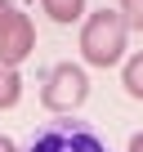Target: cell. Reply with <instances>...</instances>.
<instances>
[{
	"instance_id": "8992f818",
	"label": "cell",
	"mask_w": 143,
	"mask_h": 152,
	"mask_svg": "<svg viewBox=\"0 0 143 152\" xmlns=\"http://www.w3.org/2000/svg\"><path fill=\"white\" fill-rule=\"evenodd\" d=\"M23 94V81H18V67H5L0 63V107H14Z\"/></svg>"
},
{
	"instance_id": "7a4b0ae2",
	"label": "cell",
	"mask_w": 143,
	"mask_h": 152,
	"mask_svg": "<svg viewBox=\"0 0 143 152\" xmlns=\"http://www.w3.org/2000/svg\"><path fill=\"white\" fill-rule=\"evenodd\" d=\"M27 152H107V143H103V134L94 125L72 121V116H58V121H45L31 134Z\"/></svg>"
},
{
	"instance_id": "5b68a950",
	"label": "cell",
	"mask_w": 143,
	"mask_h": 152,
	"mask_svg": "<svg viewBox=\"0 0 143 152\" xmlns=\"http://www.w3.org/2000/svg\"><path fill=\"white\" fill-rule=\"evenodd\" d=\"M40 5H45V14L54 23H76L85 14V0H40Z\"/></svg>"
},
{
	"instance_id": "8fae6325",
	"label": "cell",
	"mask_w": 143,
	"mask_h": 152,
	"mask_svg": "<svg viewBox=\"0 0 143 152\" xmlns=\"http://www.w3.org/2000/svg\"><path fill=\"white\" fill-rule=\"evenodd\" d=\"M130 152H143V134H134V139H130Z\"/></svg>"
},
{
	"instance_id": "ba28073f",
	"label": "cell",
	"mask_w": 143,
	"mask_h": 152,
	"mask_svg": "<svg viewBox=\"0 0 143 152\" xmlns=\"http://www.w3.org/2000/svg\"><path fill=\"white\" fill-rule=\"evenodd\" d=\"M121 18H125V27L143 31V0H121Z\"/></svg>"
},
{
	"instance_id": "30bf717a",
	"label": "cell",
	"mask_w": 143,
	"mask_h": 152,
	"mask_svg": "<svg viewBox=\"0 0 143 152\" xmlns=\"http://www.w3.org/2000/svg\"><path fill=\"white\" fill-rule=\"evenodd\" d=\"M9 9H14L9 0H0V27H5V18H9Z\"/></svg>"
},
{
	"instance_id": "277c9868",
	"label": "cell",
	"mask_w": 143,
	"mask_h": 152,
	"mask_svg": "<svg viewBox=\"0 0 143 152\" xmlns=\"http://www.w3.org/2000/svg\"><path fill=\"white\" fill-rule=\"evenodd\" d=\"M31 49H36L31 18L14 5V9H9V18H5V27H0V63H5V67H18Z\"/></svg>"
},
{
	"instance_id": "52a82bcc",
	"label": "cell",
	"mask_w": 143,
	"mask_h": 152,
	"mask_svg": "<svg viewBox=\"0 0 143 152\" xmlns=\"http://www.w3.org/2000/svg\"><path fill=\"white\" fill-rule=\"evenodd\" d=\"M121 81H125V90H130L134 99H143V54H134V58L125 63V76H121Z\"/></svg>"
},
{
	"instance_id": "9c48e42d",
	"label": "cell",
	"mask_w": 143,
	"mask_h": 152,
	"mask_svg": "<svg viewBox=\"0 0 143 152\" xmlns=\"http://www.w3.org/2000/svg\"><path fill=\"white\" fill-rule=\"evenodd\" d=\"M0 152H18V143H14L9 134H0Z\"/></svg>"
},
{
	"instance_id": "3957f363",
	"label": "cell",
	"mask_w": 143,
	"mask_h": 152,
	"mask_svg": "<svg viewBox=\"0 0 143 152\" xmlns=\"http://www.w3.org/2000/svg\"><path fill=\"white\" fill-rule=\"evenodd\" d=\"M90 94V81H85V72L81 67H72V63H58L49 76H45V90H40V103L49 112H72V107H81Z\"/></svg>"
},
{
	"instance_id": "6da1fadb",
	"label": "cell",
	"mask_w": 143,
	"mask_h": 152,
	"mask_svg": "<svg viewBox=\"0 0 143 152\" xmlns=\"http://www.w3.org/2000/svg\"><path fill=\"white\" fill-rule=\"evenodd\" d=\"M121 49H125V18H121V9L90 14L85 27H81V54H85V63L112 67L121 58Z\"/></svg>"
}]
</instances>
